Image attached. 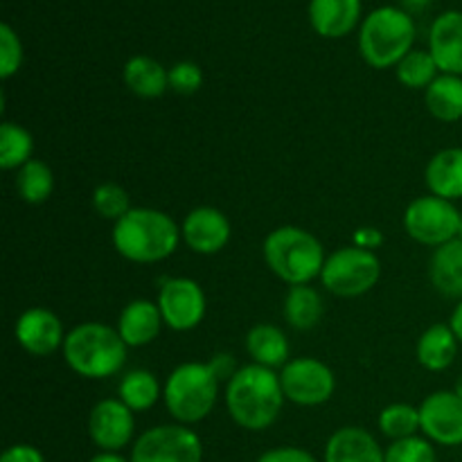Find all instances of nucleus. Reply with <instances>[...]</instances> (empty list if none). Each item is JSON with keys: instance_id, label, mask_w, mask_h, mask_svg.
Returning a JSON list of instances; mask_svg holds the SVG:
<instances>
[{"instance_id": "nucleus-7", "label": "nucleus", "mask_w": 462, "mask_h": 462, "mask_svg": "<svg viewBox=\"0 0 462 462\" xmlns=\"http://www.w3.org/2000/svg\"><path fill=\"white\" fill-rule=\"evenodd\" d=\"M382 278V260L374 251L359 246H343L325 260L320 282L338 298H359L373 291Z\"/></svg>"}, {"instance_id": "nucleus-15", "label": "nucleus", "mask_w": 462, "mask_h": 462, "mask_svg": "<svg viewBox=\"0 0 462 462\" xmlns=\"http://www.w3.org/2000/svg\"><path fill=\"white\" fill-rule=\"evenodd\" d=\"M18 346L32 356H50L57 350H63L66 332L63 323L54 311L45 307H30L23 311L14 328Z\"/></svg>"}, {"instance_id": "nucleus-18", "label": "nucleus", "mask_w": 462, "mask_h": 462, "mask_svg": "<svg viewBox=\"0 0 462 462\" xmlns=\"http://www.w3.org/2000/svg\"><path fill=\"white\" fill-rule=\"evenodd\" d=\"M386 449L377 438L361 427H343L329 436L325 445V462H383Z\"/></svg>"}, {"instance_id": "nucleus-5", "label": "nucleus", "mask_w": 462, "mask_h": 462, "mask_svg": "<svg viewBox=\"0 0 462 462\" xmlns=\"http://www.w3.org/2000/svg\"><path fill=\"white\" fill-rule=\"evenodd\" d=\"M219 383L221 379L217 377L210 361L208 364L188 361L176 365L162 386L167 413L176 420V424L185 427L203 422L215 411L219 400Z\"/></svg>"}, {"instance_id": "nucleus-23", "label": "nucleus", "mask_w": 462, "mask_h": 462, "mask_svg": "<svg viewBox=\"0 0 462 462\" xmlns=\"http://www.w3.org/2000/svg\"><path fill=\"white\" fill-rule=\"evenodd\" d=\"M126 88L143 99H156L170 90V68L147 54H135L122 70Z\"/></svg>"}, {"instance_id": "nucleus-33", "label": "nucleus", "mask_w": 462, "mask_h": 462, "mask_svg": "<svg viewBox=\"0 0 462 462\" xmlns=\"http://www.w3.org/2000/svg\"><path fill=\"white\" fill-rule=\"evenodd\" d=\"M436 447L424 436L404 438V440L391 442L386 449L383 462H436Z\"/></svg>"}, {"instance_id": "nucleus-34", "label": "nucleus", "mask_w": 462, "mask_h": 462, "mask_svg": "<svg viewBox=\"0 0 462 462\" xmlns=\"http://www.w3.org/2000/svg\"><path fill=\"white\" fill-rule=\"evenodd\" d=\"M23 66V43L21 36L14 32L12 25H0V77L5 81L12 79Z\"/></svg>"}, {"instance_id": "nucleus-29", "label": "nucleus", "mask_w": 462, "mask_h": 462, "mask_svg": "<svg viewBox=\"0 0 462 462\" xmlns=\"http://www.w3.org/2000/svg\"><path fill=\"white\" fill-rule=\"evenodd\" d=\"M16 192L30 206H41L54 192V171L48 162L32 158L16 171Z\"/></svg>"}, {"instance_id": "nucleus-10", "label": "nucleus", "mask_w": 462, "mask_h": 462, "mask_svg": "<svg viewBox=\"0 0 462 462\" xmlns=\"http://www.w3.org/2000/svg\"><path fill=\"white\" fill-rule=\"evenodd\" d=\"M284 397L296 406H320L332 400L337 391V377L332 368L314 356L291 359L280 370Z\"/></svg>"}, {"instance_id": "nucleus-12", "label": "nucleus", "mask_w": 462, "mask_h": 462, "mask_svg": "<svg viewBox=\"0 0 462 462\" xmlns=\"http://www.w3.org/2000/svg\"><path fill=\"white\" fill-rule=\"evenodd\" d=\"M420 429L440 447H462V400L454 391H436L420 404Z\"/></svg>"}, {"instance_id": "nucleus-4", "label": "nucleus", "mask_w": 462, "mask_h": 462, "mask_svg": "<svg viewBox=\"0 0 462 462\" xmlns=\"http://www.w3.org/2000/svg\"><path fill=\"white\" fill-rule=\"evenodd\" d=\"M126 343L117 329L104 323H79L66 334L63 361L84 379H108L126 364Z\"/></svg>"}, {"instance_id": "nucleus-31", "label": "nucleus", "mask_w": 462, "mask_h": 462, "mask_svg": "<svg viewBox=\"0 0 462 462\" xmlns=\"http://www.w3.org/2000/svg\"><path fill=\"white\" fill-rule=\"evenodd\" d=\"M379 431L386 438L395 440H404V438L418 436L422 429H420V406L404 404V402H397V404L386 406V409L379 413Z\"/></svg>"}, {"instance_id": "nucleus-22", "label": "nucleus", "mask_w": 462, "mask_h": 462, "mask_svg": "<svg viewBox=\"0 0 462 462\" xmlns=\"http://www.w3.org/2000/svg\"><path fill=\"white\" fill-rule=\"evenodd\" d=\"M429 280L440 296L462 300V239L433 248L429 260Z\"/></svg>"}, {"instance_id": "nucleus-20", "label": "nucleus", "mask_w": 462, "mask_h": 462, "mask_svg": "<svg viewBox=\"0 0 462 462\" xmlns=\"http://www.w3.org/2000/svg\"><path fill=\"white\" fill-rule=\"evenodd\" d=\"M424 183L429 194L458 201L462 199V147H449L438 152L424 170Z\"/></svg>"}, {"instance_id": "nucleus-11", "label": "nucleus", "mask_w": 462, "mask_h": 462, "mask_svg": "<svg viewBox=\"0 0 462 462\" xmlns=\"http://www.w3.org/2000/svg\"><path fill=\"white\" fill-rule=\"evenodd\" d=\"M156 302L161 307L165 328L174 329V332H192L206 319V293H203L201 284L192 278L162 280Z\"/></svg>"}, {"instance_id": "nucleus-37", "label": "nucleus", "mask_w": 462, "mask_h": 462, "mask_svg": "<svg viewBox=\"0 0 462 462\" xmlns=\"http://www.w3.org/2000/svg\"><path fill=\"white\" fill-rule=\"evenodd\" d=\"M0 462H45V458L34 445H12L3 451Z\"/></svg>"}, {"instance_id": "nucleus-28", "label": "nucleus", "mask_w": 462, "mask_h": 462, "mask_svg": "<svg viewBox=\"0 0 462 462\" xmlns=\"http://www.w3.org/2000/svg\"><path fill=\"white\" fill-rule=\"evenodd\" d=\"M34 158V138L18 122L5 120L0 125V167L5 171H18Z\"/></svg>"}, {"instance_id": "nucleus-19", "label": "nucleus", "mask_w": 462, "mask_h": 462, "mask_svg": "<svg viewBox=\"0 0 462 462\" xmlns=\"http://www.w3.org/2000/svg\"><path fill=\"white\" fill-rule=\"evenodd\" d=\"M361 21V0H311L310 23L323 39H341L356 30Z\"/></svg>"}, {"instance_id": "nucleus-17", "label": "nucleus", "mask_w": 462, "mask_h": 462, "mask_svg": "<svg viewBox=\"0 0 462 462\" xmlns=\"http://www.w3.org/2000/svg\"><path fill=\"white\" fill-rule=\"evenodd\" d=\"M162 325H165V320H162L158 302L138 298L120 311L116 329L122 341L126 343V347H144L161 337Z\"/></svg>"}, {"instance_id": "nucleus-13", "label": "nucleus", "mask_w": 462, "mask_h": 462, "mask_svg": "<svg viewBox=\"0 0 462 462\" xmlns=\"http://www.w3.org/2000/svg\"><path fill=\"white\" fill-rule=\"evenodd\" d=\"M88 436L99 451H122L134 442V411L120 397L97 402L88 415Z\"/></svg>"}, {"instance_id": "nucleus-35", "label": "nucleus", "mask_w": 462, "mask_h": 462, "mask_svg": "<svg viewBox=\"0 0 462 462\" xmlns=\"http://www.w3.org/2000/svg\"><path fill=\"white\" fill-rule=\"evenodd\" d=\"M203 86V70L194 61H179L170 68V90L194 95Z\"/></svg>"}, {"instance_id": "nucleus-30", "label": "nucleus", "mask_w": 462, "mask_h": 462, "mask_svg": "<svg viewBox=\"0 0 462 462\" xmlns=\"http://www.w3.org/2000/svg\"><path fill=\"white\" fill-rule=\"evenodd\" d=\"M397 79L404 84L406 88L413 90H427L433 84L440 70H438L436 61H433L429 50H411L404 59L395 66Z\"/></svg>"}, {"instance_id": "nucleus-21", "label": "nucleus", "mask_w": 462, "mask_h": 462, "mask_svg": "<svg viewBox=\"0 0 462 462\" xmlns=\"http://www.w3.org/2000/svg\"><path fill=\"white\" fill-rule=\"evenodd\" d=\"M458 346L460 343L449 323H436L422 332L415 346V356L429 373H445L458 356Z\"/></svg>"}, {"instance_id": "nucleus-38", "label": "nucleus", "mask_w": 462, "mask_h": 462, "mask_svg": "<svg viewBox=\"0 0 462 462\" xmlns=\"http://www.w3.org/2000/svg\"><path fill=\"white\" fill-rule=\"evenodd\" d=\"M383 244V235L379 228H373V226H364L355 233V246L365 248V251H377Z\"/></svg>"}, {"instance_id": "nucleus-39", "label": "nucleus", "mask_w": 462, "mask_h": 462, "mask_svg": "<svg viewBox=\"0 0 462 462\" xmlns=\"http://www.w3.org/2000/svg\"><path fill=\"white\" fill-rule=\"evenodd\" d=\"M449 328L454 329L456 338H458V343H460V346H462V300H460V302H456L454 311H451Z\"/></svg>"}, {"instance_id": "nucleus-26", "label": "nucleus", "mask_w": 462, "mask_h": 462, "mask_svg": "<svg viewBox=\"0 0 462 462\" xmlns=\"http://www.w3.org/2000/svg\"><path fill=\"white\" fill-rule=\"evenodd\" d=\"M325 314V305L320 293L310 284H298V287H289L287 296H284L282 316L293 329H314L320 323Z\"/></svg>"}, {"instance_id": "nucleus-27", "label": "nucleus", "mask_w": 462, "mask_h": 462, "mask_svg": "<svg viewBox=\"0 0 462 462\" xmlns=\"http://www.w3.org/2000/svg\"><path fill=\"white\" fill-rule=\"evenodd\" d=\"M117 397H120L134 413H143V411H149L156 406V402L162 397V386L152 370H129V373L120 379Z\"/></svg>"}, {"instance_id": "nucleus-42", "label": "nucleus", "mask_w": 462, "mask_h": 462, "mask_svg": "<svg viewBox=\"0 0 462 462\" xmlns=\"http://www.w3.org/2000/svg\"><path fill=\"white\" fill-rule=\"evenodd\" d=\"M458 239H462V217H460V233H458Z\"/></svg>"}, {"instance_id": "nucleus-41", "label": "nucleus", "mask_w": 462, "mask_h": 462, "mask_svg": "<svg viewBox=\"0 0 462 462\" xmlns=\"http://www.w3.org/2000/svg\"><path fill=\"white\" fill-rule=\"evenodd\" d=\"M454 393H456V395H458L460 400H462V374H460V377H458V382H456V386H454Z\"/></svg>"}, {"instance_id": "nucleus-36", "label": "nucleus", "mask_w": 462, "mask_h": 462, "mask_svg": "<svg viewBox=\"0 0 462 462\" xmlns=\"http://www.w3.org/2000/svg\"><path fill=\"white\" fill-rule=\"evenodd\" d=\"M257 462H319L302 447H275L264 451Z\"/></svg>"}, {"instance_id": "nucleus-9", "label": "nucleus", "mask_w": 462, "mask_h": 462, "mask_svg": "<svg viewBox=\"0 0 462 462\" xmlns=\"http://www.w3.org/2000/svg\"><path fill=\"white\" fill-rule=\"evenodd\" d=\"M131 462H201L203 442L185 424L152 427L131 447Z\"/></svg>"}, {"instance_id": "nucleus-16", "label": "nucleus", "mask_w": 462, "mask_h": 462, "mask_svg": "<svg viewBox=\"0 0 462 462\" xmlns=\"http://www.w3.org/2000/svg\"><path fill=\"white\" fill-rule=\"evenodd\" d=\"M429 52L442 75L462 77V12L449 9L429 30Z\"/></svg>"}, {"instance_id": "nucleus-24", "label": "nucleus", "mask_w": 462, "mask_h": 462, "mask_svg": "<svg viewBox=\"0 0 462 462\" xmlns=\"http://www.w3.org/2000/svg\"><path fill=\"white\" fill-rule=\"evenodd\" d=\"M246 352L253 359V364L264 365V368H284L289 364V347L287 334L271 323H260L248 329L246 334Z\"/></svg>"}, {"instance_id": "nucleus-32", "label": "nucleus", "mask_w": 462, "mask_h": 462, "mask_svg": "<svg viewBox=\"0 0 462 462\" xmlns=\"http://www.w3.org/2000/svg\"><path fill=\"white\" fill-rule=\"evenodd\" d=\"M93 208L102 219H111L113 224L120 221L131 210V197L122 185L102 183L93 192Z\"/></svg>"}, {"instance_id": "nucleus-3", "label": "nucleus", "mask_w": 462, "mask_h": 462, "mask_svg": "<svg viewBox=\"0 0 462 462\" xmlns=\"http://www.w3.org/2000/svg\"><path fill=\"white\" fill-rule=\"evenodd\" d=\"M262 255L271 273L289 287L310 284L320 278L328 260L320 239L300 226H280L271 230L262 244Z\"/></svg>"}, {"instance_id": "nucleus-6", "label": "nucleus", "mask_w": 462, "mask_h": 462, "mask_svg": "<svg viewBox=\"0 0 462 462\" xmlns=\"http://www.w3.org/2000/svg\"><path fill=\"white\" fill-rule=\"evenodd\" d=\"M415 43V21L400 7H379L364 18L359 30V52L370 68H395Z\"/></svg>"}, {"instance_id": "nucleus-1", "label": "nucleus", "mask_w": 462, "mask_h": 462, "mask_svg": "<svg viewBox=\"0 0 462 462\" xmlns=\"http://www.w3.org/2000/svg\"><path fill=\"white\" fill-rule=\"evenodd\" d=\"M226 409L230 420L246 431H264L282 413L287 402L280 373L264 365H242L226 382Z\"/></svg>"}, {"instance_id": "nucleus-40", "label": "nucleus", "mask_w": 462, "mask_h": 462, "mask_svg": "<svg viewBox=\"0 0 462 462\" xmlns=\"http://www.w3.org/2000/svg\"><path fill=\"white\" fill-rule=\"evenodd\" d=\"M88 462H131V458H125L120 451H99Z\"/></svg>"}, {"instance_id": "nucleus-2", "label": "nucleus", "mask_w": 462, "mask_h": 462, "mask_svg": "<svg viewBox=\"0 0 462 462\" xmlns=\"http://www.w3.org/2000/svg\"><path fill=\"white\" fill-rule=\"evenodd\" d=\"M111 239L125 260L134 264H158L174 255L183 235L174 217L167 212L156 208H131L113 224Z\"/></svg>"}, {"instance_id": "nucleus-8", "label": "nucleus", "mask_w": 462, "mask_h": 462, "mask_svg": "<svg viewBox=\"0 0 462 462\" xmlns=\"http://www.w3.org/2000/svg\"><path fill=\"white\" fill-rule=\"evenodd\" d=\"M462 212L454 201L433 197H418L404 212V230L413 242L429 248H440L458 239Z\"/></svg>"}, {"instance_id": "nucleus-14", "label": "nucleus", "mask_w": 462, "mask_h": 462, "mask_svg": "<svg viewBox=\"0 0 462 462\" xmlns=\"http://www.w3.org/2000/svg\"><path fill=\"white\" fill-rule=\"evenodd\" d=\"M180 235H183L185 246L197 255H217L228 246L233 226L219 208L199 206L185 215Z\"/></svg>"}, {"instance_id": "nucleus-25", "label": "nucleus", "mask_w": 462, "mask_h": 462, "mask_svg": "<svg viewBox=\"0 0 462 462\" xmlns=\"http://www.w3.org/2000/svg\"><path fill=\"white\" fill-rule=\"evenodd\" d=\"M424 104L427 111L438 122L454 125L462 120V77L458 75H438L433 84L424 90Z\"/></svg>"}]
</instances>
